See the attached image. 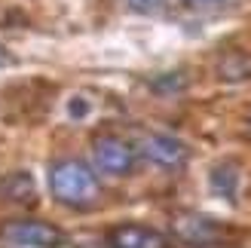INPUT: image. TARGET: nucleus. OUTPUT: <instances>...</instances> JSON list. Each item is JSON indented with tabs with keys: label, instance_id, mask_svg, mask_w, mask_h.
<instances>
[{
	"label": "nucleus",
	"instance_id": "obj_6",
	"mask_svg": "<svg viewBox=\"0 0 251 248\" xmlns=\"http://www.w3.org/2000/svg\"><path fill=\"white\" fill-rule=\"evenodd\" d=\"M175 233H178L184 242H190V245H208V242L218 239L221 227L211 218H205V215H181L178 221H175Z\"/></svg>",
	"mask_w": 251,
	"mask_h": 248
},
{
	"label": "nucleus",
	"instance_id": "obj_10",
	"mask_svg": "<svg viewBox=\"0 0 251 248\" xmlns=\"http://www.w3.org/2000/svg\"><path fill=\"white\" fill-rule=\"evenodd\" d=\"M190 6H199V9H218V6H233L239 0H187Z\"/></svg>",
	"mask_w": 251,
	"mask_h": 248
},
{
	"label": "nucleus",
	"instance_id": "obj_11",
	"mask_svg": "<svg viewBox=\"0 0 251 248\" xmlns=\"http://www.w3.org/2000/svg\"><path fill=\"white\" fill-rule=\"evenodd\" d=\"M9 65H12V55L6 52L3 46H0V68H9Z\"/></svg>",
	"mask_w": 251,
	"mask_h": 248
},
{
	"label": "nucleus",
	"instance_id": "obj_7",
	"mask_svg": "<svg viewBox=\"0 0 251 248\" xmlns=\"http://www.w3.org/2000/svg\"><path fill=\"white\" fill-rule=\"evenodd\" d=\"M37 199V184L28 172H9L0 178V202L9 205H31Z\"/></svg>",
	"mask_w": 251,
	"mask_h": 248
},
{
	"label": "nucleus",
	"instance_id": "obj_9",
	"mask_svg": "<svg viewBox=\"0 0 251 248\" xmlns=\"http://www.w3.org/2000/svg\"><path fill=\"white\" fill-rule=\"evenodd\" d=\"M123 3H126V9L138 12V16H156V12L166 9L169 0H123Z\"/></svg>",
	"mask_w": 251,
	"mask_h": 248
},
{
	"label": "nucleus",
	"instance_id": "obj_4",
	"mask_svg": "<svg viewBox=\"0 0 251 248\" xmlns=\"http://www.w3.org/2000/svg\"><path fill=\"white\" fill-rule=\"evenodd\" d=\"M141 156L150 159L153 166L159 169H181L187 166V159H190V150H187V144L181 138H175V135H147V138H141Z\"/></svg>",
	"mask_w": 251,
	"mask_h": 248
},
{
	"label": "nucleus",
	"instance_id": "obj_3",
	"mask_svg": "<svg viewBox=\"0 0 251 248\" xmlns=\"http://www.w3.org/2000/svg\"><path fill=\"white\" fill-rule=\"evenodd\" d=\"M92 159H95V169L110 178H126L135 169V150L120 135H101V138H95Z\"/></svg>",
	"mask_w": 251,
	"mask_h": 248
},
{
	"label": "nucleus",
	"instance_id": "obj_1",
	"mask_svg": "<svg viewBox=\"0 0 251 248\" xmlns=\"http://www.w3.org/2000/svg\"><path fill=\"white\" fill-rule=\"evenodd\" d=\"M49 190L68 208H92L101 199V181L83 159H61L49 169Z\"/></svg>",
	"mask_w": 251,
	"mask_h": 248
},
{
	"label": "nucleus",
	"instance_id": "obj_5",
	"mask_svg": "<svg viewBox=\"0 0 251 248\" xmlns=\"http://www.w3.org/2000/svg\"><path fill=\"white\" fill-rule=\"evenodd\" d=\"M110 248H169V239L159 230L144 224H120L107 233Z\"/></svg>",
	"mask_w": 251,
	"mask_h": 248
},
{
	"label": "nucleus",
	"instance_id": "obj_8",
	"mask_svg": "<svg viewBox=\"0 0 251 248\" xmlns=\"http://www.w3.org/2000/svg\"><path fill=\"white\" fill-rule=\"evenodd\" d=\"M208 184H211V190H215L221 199H233V196H236V184H239V172H236L233 163H221V166L211 169Z\"/></svg>",
	"mask_w": 251,
	"mask_h": 248
},
{
	"label": "nucleus",
	"instance_id": "obj_2",
	"mask_svg": "<svg viewBox=\"0 0 251 248\" xmlns=\"http://www.w3.org/2000/svg\"><path fill=\"white\" fill-rule=\"evenodd\" d=\"M0 239L19 248H65L68 236L65 230H58L49 221H37V218H22V221H6L0 227Z\"/></svg>",
	"mask_w": 251,
	"mask_h": 248
}]
</instances>
